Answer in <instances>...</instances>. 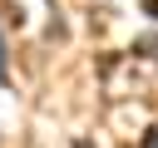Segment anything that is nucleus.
Masks as SVG:
<instances>
[{"label": "nucleus", "instance_id": "1", "mask_svg": "<svg viewBox=\"0 0 158 148\" xmlns=\"http://www.w3.org/2000/svg\"><path fill=\"white\" fill-rule=\"evenodd\" d=\"M10 79V64H5V39H0V84Z\"/></svg>", "mask_w": 158, "mask_h": 148}, {"label": "nucleus", "instance_id": "2", "mask_svg": "<svg viewBox=\"0 0 158 148\" xmlns=\"http://www.w3.org/2000/svg\"><path fill=\"white\" fill-rule=\"evenodd\" d=\"M143 15H148V20H158V0H143Z\"/></svg>", "mask_w": 158, "mask_h": 148}, {"label": "nucleus", "instance_id": "3", "mask_svg": "<svg viewBox=\"0 0 158 148\" xmlns=\"http://www.w3.org/2000/svg\"><path fill=\"white\" fill-rule=\"evenodd\" d=\"M143 148H158V128H148V133H143Z\"/></svg>", "mask_w": 158, "mask_h": 148}]
</instances>
